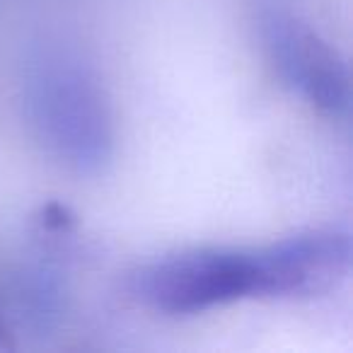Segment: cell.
Listing matches in <instances>:
<instances>
[{"instance_id": "cell-1", "label": "cell", "mask_w": 353, "mask_h": 353, "mask_svg": "<svg viewBox=\"0 0 353 353\" xmlns=\"http://www.w3.org/2000/svg\"><path fill=\"white\" fill-rule=\"evenodd\" d=\"M351 271V235L317 228L264 245L192 247L128 274V293L152 312L192 317L245 300L314 298Z\"/></svg>"}, {"instance_id": "cell-2", "label": "cell", "mask_w": 353, "mask_h": 353, "mask_svg": "<svg viewBox=\"0 0 353 353\" xmlns=\"http://www.w3.org/2000/svg\"><path fill=\"white\" fill-rule=\"evenodd\" d=\"M22 107L44 152L75 174H94L114 155L112 99L85 56L41 44L22 65Z\"/></svg>"}, {"instance_id": "cell-3", "label": "cell", "mask_w": 353, "mask_h": 353, "mask_svg": "<svg viewBox=\"0 0 353 353\" xmlns=\"http://www.w3.org/2000/svg\"><path fill=\"white\" fill-rule=\"evenodd\" d=\"M261 41L269 63L288 90L332 119L351 112V75L346 59L317 30L288 12L261 17Z\"/></svg>"}]
</instances>
